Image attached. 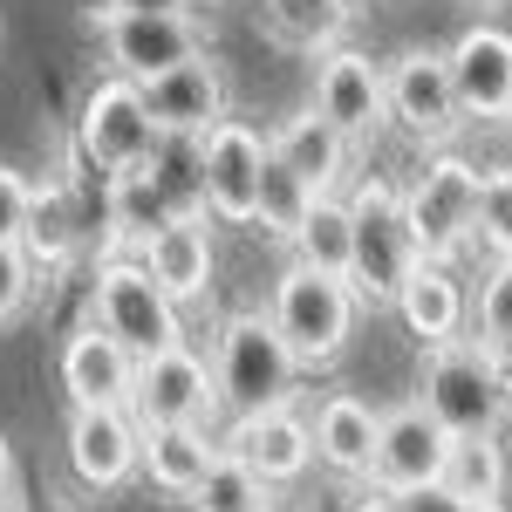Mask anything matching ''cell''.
I'll return each instance as SVG.
<instances>
[{"instance_id": "cell-10", "label": "cell", "mask_w": 512, "mask_h": 512, "mask_svg": "<svg viewBox=\"0 0 512 512\" xmlns=\"http://www.w3.org/2000/svg\"><path fill=\"white\" fill-rule=\"evenodd\" d=\"M260 171H267V137L253 123L226 117L198 144V205L219 226H253L260 219Z\"/></svg>"}, {"instance_id": "cell-43", "label": "cell", "mask_w": 512, "mask_h": 512, "mask_svg": "<svg viewBox=\"0 0 512 512\" xmlns=\"http://www.w3.org/2000/svg\"><path fill=\"white\" fill-rule=\"evenodd\" d=\"M198 7H219V0H198Z\"/></svg>"}, {"instance_id": "cell-28", "label": "cell", "mask_w": 512, "mask_h": 512, "mask_svg": "<svg viewBox=\"0 0 512 512\" xmlns=\"http://www.w3.org/2000/svg\"><path fill=\"white\" fill-rule=\"evenodd\" d=\"M315 205H321V198L308 192V185L294 178V164L274 158V144H267V171H260V219H253V226L294 246V233L308 226V212H315Z\"/></svg>"}, {"instance_id": "cell-31", "label": "cell", "mask_w": 512, "mask_h": 512, "mask_svg": "<svg viewBox=\"0 0 512 512\" xmlns=\"http://www.w3.org/2000/svg\"><path fill=\"white\" fill-rule=\"evenodd\" d=\"M76 212H69V198L62 192H35V226H28V260L35 267H62L69 253H76Z\"/></svg>"}, {"instance_id": "cell-41", "label": "cell", "mask_w": 512, "mask_h": 512, "mask_svg": "<svg viewBox=\"0 0 512 512\" xmlns=\"http://www.w3.org/2000/svg\"><path fill=\"white\" fill-rule=\"evenodd\" d=\"M465 7H512V0H465Z\"/></svg>"}, {"instance_id": "cell-13", "label": "cell", "mask_w": 512, "mask_h": 512, "mask_svg": "<svg viewBox=\"0 0 512 512\" xmlns=\"http://www.w3.org/2000/svg\"><path fill=\"white\" fill-rule=\"evenodd\" d=\"M451 444H458V437L444 431L417 396H403L396 410H383V437H376V472H369V485L390 492V499L396 492H417V485H437L444 465H451Z\"/></svg>"}, {"instance_id": "cell-24", "label": "cell", "mask_w": 512, "mask_h": 512, "mask_svg": "<svg viewBox=\"0 0 512 512\" xmlns=\"http://www.w3.org/2000/svg\"><path fill=\"white\" fill-rule=\"evenodd\" d=\"M349 7L342 0H260V28L280 41V48H294V55H335V48H349Z\"/></svg>"}, {"instance_id": "cell-18", "label": "cell", "mask_w": 512, "mask_h": 512, "mask_svg": "<svg viewBox=\"0 0 512 512\" xmlns=\"http://www.w3.org/2000/svg\"><path fill=\"white\" fill-rule=\"evenodd\" d=\"M219 444H226L253 478H267V485H294V478H308V465H315V424H301L294 410L239 417Z\"/></svg>"}, {"instance_id": "cell-8", "label": "cell", "mask_w": 512, "mask_h": 512, "mask_svg": "<svg viewBox=\"0 0 512 512\" xmlns=\"http://www.w3.org/2000/svg\"><path fill=\"white\" fill-rule=\"evenodd\" d=\"M89 35L103 41V62L117 82H158L185 62L212 55V21L205 14H144V21H110V14H89Z\"/></svg>"}, {"instance_id": "cell-23", "label": "cell", "mask_w": 512, "mask_h": 512, "mask_svg": "<svg viewBox=\"0 0 512 512\" xmlns=\"http://www.w3.org/2000/svg\"><path fill=\"white\" fill-rule=\"evenodd\" d=\"M396 315H403V328L424 342V349H444V342H465V315H472V301H465V287H458V274L451 267H417L410 274V287L396 294Z\"/></svg>"}, {"instance_id": "cell-9", "label": "cell", "mask_w": 512, "mask_h": 512, "mask_svg": "<svg viewBox=\"0 0 512 512\" xmlns=\"http://www.w3.org/2000/svg\"><path fill=\"white\" fill-rule=\"evenodd\" d=\"M383 89H390V123L424 151V158L458 144L465 110H458L444 48H403V55H390V62H383Z\"/></svg>"}, {"instance_id": "cell-40", "label": "cell", "mask_w": 512, "mask_h": 512, "mask_svg": "<svg viewBox=\"0 0 512 512\" xmlns=\"http://www.w3.org/2000/svg\"><path fill=\"white\" fill-rule=\"evenodd\" d=\"M342 7H349V14H362V7H376V0H342Z\"/></svg>"}, {"instance_id": "cell-29", "label": "cell", "mask_w": 512, "mask_h": 512, "mask_svg": "<svg viewBox=\"0 0 512 512\" xmlns=\"http://www.w3.org/2000/svg\"><path fill=\"white\" fill-rule=\"evenodd\" d=\"M192 512H274V485L253 478L233 451H226V458L212 465V478L192 492Z\"/></svg>"}, {"instance_id": "cell-17", "label": "cell", "mask_w": 512, "mask_h": 512, "mask_svg": "<svg viewBox=\"0 0 512 512\" xmlns=\"http://www.w3.org/2000/svg\"><path fill=\"white\" fill-rule=\"evenodd\" d=\"M62 390H69V410H130L137 396V355L110 342L103 328H82L62 342Z\"/></svg>"}, {"instance_id": "cell-25", "label": "cell", "mask_w": 512, "mask_h": 512, "mask_svg": "<svg viewBox=\"0 0 512 512\" xmlns=\"http://www.w3.org/2000/svg\"><path fill=\"white\" fill-rule=\"evenodd\" d=\"M178 212H171V192H164V178H158V164L151 171H130V178H110V246H151V239L171 226Z\"/></svg>"}, {"instance_id": "cell-1", "label": "cell", "mask_w": 512, "mask_h": 512, "mask_svg": "<svg viewBox=\"0 0 512 512\" xmlns=\"http://www.w3.org/2000/svg\"><path fill=\"white\" fill-rule=\"evenodd\" d=\"M212 383L219 403L239 417H267V410H294V383H301V362L280 342V328L267 308H233L212 335Z\"/></svg>"}, {"instance_id": "cell-30", "label": "cell", "mask_w": 512, "mask_h": 512, "mask_svg": "<svg viewBox=\"0 0 512 512\" xmlns=\"http://www.w3.org/2000/svg\"><path fill=\"white\" fill-rule=\"evenodd\" d=\"M472 246H485L492 260H512V164H485V171H478Z\"/></svg>"}, {"instance_id": "cell-33", "label": "cell", "mask_w": 512, "mask_h": 512, "mask_svg": "<svg viewBox=\"0 0 512 512\" xmlns=\"http://www.w3.org/2000/svg\"><path fill=\"white\" fill-rule=\"evenodd\" d=\"M28 301H35V260H28V246H0V328H14V321L28 315Z\"/></svg>"}, {"instance_id": "cell-42", "label": "cell", "mask_w": 512, "mask_h": 512, "mask_svg": "<svg viewBox=\"0 0 512 512\" xmlns=\"http://www.w3.org/2000/svg\"><path fill=\"white\" fill-rule=\"evenodd\" d=\"M472 512H512V506H506V499H499V506H472Z\"/></svg>"}, {"instance_id": "cell-12", "label": "cell", "mask_w": 512, "mask_h": 512, "mask_svg": "<svg viewBox=\"0 0 512 512\" xmlns=\"http://www.w3.org/2000/svg\"><path fill=\"white\" fill-rule=\"evenodd\" d=\"M212 410H219V383H212V362L198 349H164L151 362H137V396H130L137 431L205 424Z\"/></svg>"}, {"instance_id": "cell-34", "label": "cell", "mask_w": 512, "mask_h": 512, "mask_svg": "<svg viewBox=\"0 0 512 512\" xmlns=\"http://www.w3.org/2000/svg\"><path fill=\"white\" fill-rule=\"evenodd\" d=\"M28 226H35V185L0 164V246H28Z\"/></svg>"}, {"instance_id": "cell-44", "label": "cell", "mask_w": 512, "mask_h": 512, "mask_svg": "<svg viewBox=\"0 0 512 512\" xmlns=\"http://www.w3.org/2000/svg\"><path fill=\"white\" fill-rule=\"evenodd\" d=\"M506 164H512V151H506Z\"/></svg>"}, {"instance_id": "cell-19", "label": "cell", "mask_w": 512, "mask_h": 512, "mask_svg": "<svg viewBox=\"0 0 512 512\" xmlns=\"http://www.w3.org/2000/svg\"><path fill=\"white\" fill-rule=\"evenodd\" d=\"M376 437H383V410H369L355 390H328L315 410V458L342 485H369L376 472Z\"/></svg>"}, {"instance_id": "cell-6", "label": "cell", "mask_w": 512, "mask_h": 512, "mask_svg": "<svg viewBox=\"0 0 512 512\" xmlns=\"http://www.w3.org/2000/svg\"><path fill=\"white\" fill-rule=\"evenodd\" d=\"M403 219L410 239L431 267H451L472 246V219H478V164L458 151H431L417 164V178L403 185Z\"/></svg>"}, {"instance_id": "cell-2", "label": "cell", "mask_w": 512, "mask_h": 512, "mask_svg": "<svg viewBox=\"0 0 512 512\" xmlns=\"http://www.w3.org/2000/svg\"><path fill=\"white\" fill-rule=\"evenodd\" d=\"M267 315H274L280 342L294 349V362H301V369H328V362H342V355H349V335H355L362 301H355L349 280L315 274V267L287 260V267L274 274Z\"/></svg>"}, {"instance_id": "cell-14", "label": "cell", "mask_w": 512, "mask_h": 512, "mask_svg": "<svg viewBox=\"0 0 512 512\" xmlns=\"http://www.w3.org/2000/svg\"><path fill=\"white\" fill-rule=\"evenodd\" d=\"M144 110H151V123L164 130V144H205L219 123L233 117V82L205 55V62H185V69H171V76L144 82Z\"/></svg>"}, {"instance_id": "cell-7", "label": "cell", "mask_w": 512, "mask_h": 512, "mask_svg": "<svg viewBox=\"0 0 512 512\" xmlns=\"http://www.w3.org/2000/svg\"><path fill=\"white\" fill-rule=\"evenodd\" d=\"M76 151L96 164V171H110V178H130V171H151V164H158L164 130L151 123L137 82L103 76L89 96H82V110H76Z\"/></svg>"}, {"instance_id": "cell-20", "label": "cell", "mask_w": 512, "mask_h": 512, "mask_svg": "<svg viewBox=\"0 0 512 512\" xmlns=\"http://www.w3.org/2000/svg\"><path fill=\"white\" fill-rule=\"evenodd\" d=\"M137 260L151 267V280H158L171 301H198V294L212 287V267H219V253H212V226L192 219V212H178V219H171Z\"/></svg>"}, {"instance_id": "cell-38", "label": "cell", "mask_w": 512, "mask_h": 512, "mask_svg": "<svg viewBox=\"0 0 512 512\" xmlns=\"http://www.w3.org/2000/svg\"><path fill=\"white\" fill-rule=\"evenodd\" d=\"M342 512H396V499H390V492H376V485H355V499Z\"/></svg>"}, {"instance_id": "cell-39", "label": "cell", "mask_w": 512, "mask_h": 512, "mask_svg": "<svg viewBox=\"0 0 512 512\" xmlns=\"http://www.w3.org/2000/svg\"><path fill=\"white\" fill-rule=\"evenodd\" d=\"M7 485H14V444H7V431H0V499H7Z\"/></svg>"}, {"instance_id": "cell-22", "label": "cell", "mask_w": 512, "mask_h": 512, "mask_svg": "<svg viewBox=\"0 0 512 512\" xmlns=\"http://www.w3.org/2000/svg\"><path fill=\"white\" fill-rule=\"evenodd\" d=\"M226 458V444L205 431V424H178V431H144V478L158 485L164 499H185L212 478V465Z\"/></svg>"}, {"instance_id": "cell-26", "label": "cell", "mask_w": 512, "mask_h": 512, "mask_svg": "<svg viewBox=\"0 0 512 512\" xmlns=\"http://www.w3.org/2000/svg\"><path fill=\"white\" fill-rule=\"evenodd\" d=\"M506 478H512V465H506V437H458L451 444V465H444V492H458L465 506H499L506 499Z\"/></svg>"}, {"instance_id": "cell-35", "label": "cell", "mask_w": 512, "mask_h": 512, "mask_svg": "<svg viewBox=\"0 0 512 512\" xmlns=\"http://www.w3.org/2000/svg\"><path fill=\"white\" fill-rule=\"evenodd\" d=\"M89 14H110V21H144V14H198V0H96Z\"/></svg>"}, {"instance_id": "cell-36", "label": "cell", "mask_w": 512, "mask_h": 512, "mask_svg": "<svg viewBox=\"0 0 512 512\" xmlns=\"http://www.w3.org/2000/svg\"><path fill=\"white\" fill-rule=\"evenodd\" d=\"M396 512H472V506L444 485H417V492H396Z\"/></svg>"}, {"instance_id": "cell-11", "label": "cell", "mask_w": 512, "mask_h": 512, "mask_svg": "<svg viewBox=\"0 0 512 512\" xmlns=\"http://www.w3.org/2000/svg\"><path fill=\"white\" fill-rule=\"evenodd\" d=\"M444 62H451V89H458L465 123H478V130L512 123V28L472 21L444 48Z\"/></svg>"}, {"instance_id": "cell-27", "label": "cell", "mask_w": 512, "mask_h": 512, "mask_svg": "<svg viewBox=\"0 0 512 512\" xmlns=\"http://www.w3.org/2000/svg\"><path fill=\"white\" fill-rule=\"evenodd\" d=\"M294 260L315 267V274L349 280V260H355V212H349V198H321L315 212H308V226L294 233Z\"/></svg>"}, {"instance_id": "cell-4", "label": "cell", "mask_w": 512, "mask_h": 512, "mask_svg": "<svg viewBox=\"0 0 512 512\" xmlns=\"http://www.w3.org/2000/svg\"><path fill=\"white\" fill-rule=\"evenodd\" d=\"M89 328H103L110 342H123L137 362H151V355H164V349H185L178 301H171L158 280H151V267L130 260V253H110V260L96 267V287H89Z\"/></svg>"}, {"instance_id": "cell-37", "label": "cell", "mask_w": 512, "mask_h": 512, "mask_svg": "<svg viewBox=\"0 0 512 512\" xmlns=\"http://www.w3.org/2000/svg\"><path fill=\"white\" fill-rule=\"evenodd\" d=\"M485 362H492V376H499V396H506V410H512V342L485 349Z\"/></svg>"}, {"instance_id": "cell-16", "label": "cell", "mask_w": 512, "mask_h": 512, "mask_svg": "<svg viewBox=\"0 0 512 512\" xmlns=\"http://www.w3.org/2000/svg\"><path fill=\"white\" fill-rule=\"evenodd\" d=\"M62 451H69V472L89 492H117L144 472V431H137L130 410H69Z\"/></svg>"}, {"instance_id": "cell-15", "label": "cell", "mask_w": 512, "mask_h": 512, "mask_svg": "<svg viewBox=\"0 0 512 512\" xmlns=\"http://www.w3.org/2000/svg\"><path fill=\"white\" fill-rule=\"evenodd\" d=\"M308 110H315V117H328L335 130H342V137H349V144H369V137L390 123L383 62H369L362 48H335V55H321Z\"/></svg>"}, {"instance_id": "cell-32", "label": "cell", "mask_w": 512, "mask_h": 512, "mask_svg": "<svg viewBox=\"0 0 512 512\" xmlns=\"http://www.w3.org/2000/svg\"><path fill=\"white\" fill-rule=\"evenodd\" d=\"M472 342H478V349H499V342H512V260H492V267H485V280H478Z\"/></svg>"}, {"instance_id": "cell-3", "label": "cell", "mask_w": 512, "mask_h": 512, "mask_svg": "<svg viewBox=\"0 0 512 512\" xmlns=\"http://www.w3.org/2000/svg\"><path fill=\"white\" fill-rule=\"evenodd\" d=\"M355 212V260H349V287L362 308H396V294L410 287V274L424 267L410 219H403V192L390 178H362L349 192Z\"/></svg>"}, {"instance_id": "cell-21", "label": "cell", "mask_w": 512, "mask_h": 512, "mask_svg": "<svg viewBox=\"0 0 512 512\" xmlns=\"http://www.w3.org/2000/svg\"><path fill=\"white\" fill-rule=\"evenodd\" d=\"M267 144H274V158L294 164V178H301L315 198H335V185L349 178V151H355V144H349V137H342L328 117H315V110L287 117L274 137H267Z\"/></svg>"}, {"instance_id": "cell-5", "label": "cell", "mask_w": 512, "mask_h": 512, "mask_svg": "<svg viewBox=\"0 0 512 512\" xmlns=\"http://www.w3.org/2000/svg\"><path fill=\"white\" fill-rule=\"evenodd\" d=\"M417 403L431 410L451 437H499L506 431V396H499V376L472 335L465 342H444V349H424L417 362Z\"/></svg>"}]
</instances>
